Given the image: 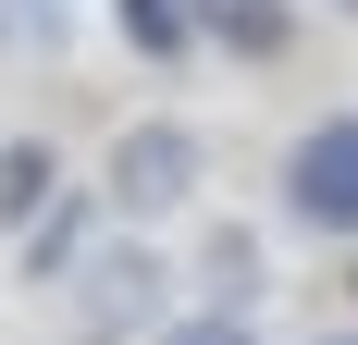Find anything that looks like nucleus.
<instances>
[{
  "mask_svg": "<svg viewBox=\"0 0 358 345\" xmlns=\"http://www.w3.org/2000/svg\"><path fill=\"white\" fill-rule=\"evenodd\" d=\"M198 172H210L198 124H124V136H111L99 198L124 210V222H161V210H185V198H198Z\"/></svg>",
  "mask_w": 358,
  "mask_h": 345,
  "instance_id": "nucleus-1",
  "label": "nucleus"
},
{
  "mask_svg": "<svg viewBox=\"0 0 358 345\" xmlns=\"http://www.w3.org/2000/svg\"><path fill=\"white\" fill-rule=\"evenodd\" d=\"M161 284H173V272H161L136 235H124V247H87V272H74V333H87V345H148V333H161Z\"/></svg>",
  "mask_w": 358,
  "mask_h": 345,
  "instance_id": "nucleus-2",
  "label": "nucleus"
},
{
  "mask_svg": "<svg viewBox=\"0 0 358 345\" xmlns=\"http://www.w3.org/2000/svg\"><path fill=\"white\" fill-rule=\"evenodd\" d=\"M285 210L309 235H358V111H334L285 148Z\"/></svg>",
  "mask_w": 358,
  "mask_h": 345,
  "instance_id": "nucleus-3",
  "label": "nucleus"
},
{
  "mask_svg": "<svg viewBox=\"0 0 358 345\" xmlns=\"http://www.w3.org/2000/svg\"><path fill=\"white\" fill-rule=\"evenodd\" d=\"M198 37L235 50V62H272V50L296 37V0H198Z\"/></svg>",
  "mask_w": 358,
  "mask_h": 345,
  "instance_id": "nucleus-4",
  "label": "nucleus"
},
{
  "mask_svg": "<svg viewBox=\"0 0 358 345\" xmlns=\"http://www.w3.org/2000/svg\"><path fill=\"white\" fill-rule=\"evenodd\" d=\"M198 309H259V235L248 222H210V247H198Z\"/></svg>",
  "mask_w": 358,
  "mask_h": 345,
  "instance_id": "nucleus-5",
  "label": "nucleus"
},
{
  "mask_svg": "<svg viewBox=\"0 0 358 345\" xmlns=\"http://www.w3.org/2000/svg\"><path fill=\"white\" fill-rule=\"evenodd\" d=\"M87 235H99V198H50L25 222V284H62L74 259H87Z\"/></svg>",
  "mask_w": 358,
  "mask_h": 345,
  "instance_id": "nucleus-6",
  "label": "nucleus"
},
{
  "mask_svg": "<svg viewBox=\"0 0 358 345\" xmlns=\"http://www.w3.org/2000/svg\"><path fill=\"white\" fill-rule=\"evenodd\" d=\"M50 198H62V161H50V136H13V148H0V235H25Z\"/></svg>",
  "mask_w": 358,
  "mask_h": 345,
  "instance_id": "nucleus-7",
  "label": "nucleus"
},
{
  "mask_svg": "<svg viewBox=\"0 0 358 345\" xmlns=\"http://www.w3.org/2000/svg\"><path fill=\"white\" fill-rule=\"evenodd\" d=\"M111 25H124L136 62H185L198 50V0H111Z\"/></svg>",
  "mask_w": 358,
  "mask_h": 345,
  "instance_id": "nucleus-8",
  "label": "nucleus"
},
{
  "mask_svg": "<svg viewBox=\"0 0 358 345\" xmlns=\"http://www.w3.org/2000/svg\"><path fill=\"white\" fill-rule=\"evenodd\" d=\"M148 345H259V333H248V309H185V321H161Z\"/></svg>",
  "mask_w": 358,
  "mask_h": 345,
  "instance_id": "nucleus-9",
  "label": "nucleus"
},
{
  "mask_svg": "<svg viewBox=\"0 0 358 345\" xmlns=\"http://www.w3.org/2000/svg\"><path fill=\"white\" fill-rule=\"evenodd\" d=\"M0 37H13V50H50V37H62V0H0Z\"/></svg>",
  "mask_w": 358,
  "mask_h": 345,
  "instance_id": "nucleus-10",
  "label": "nucleus"
},
{
  "mask_svg": "<svg viewBox=\"0 0 358 345\" xmlns=\"http://www.w3.org/2000/svg\"><path fill=\"white\" fill-rule=\"evenodd\" d=\"M322 13H346V25H358V0H322Z\"/></svg>",
  "mask_w": 358,
  "mask_h": 345,
  "instance_id": "nucleus-11",
  "label": "nucleus"
},
{
  "mask_svg": "<svg viewBox=\"0 0 358 345\" xmlns=\"http://www.w3.org/2000/svg\"><path fill=\"white\" fill-rule=\"evenodd\" d=\"M322 345H358V333H322Z\"/></svg>",
  "mask_w": 358,
  "mask_h": 345,
  "instance_id": "nucleus-12",
  "label": "nucleus"
},
{
  "mask_svg": "<svg viewBox=\"0 0 358 345\" xmlns=\"http://www.w3.org/2000/svg\"><path fill=\"white\" fill-rule=\"evenodd\" d=\"M346 296H358V272H346Z\"/></svg>",
  "mask_w": 358,
  "mask_h": 345,
  "instance_id": "nucleus-13",
  "label": "nucleus"
}]
</instances>
